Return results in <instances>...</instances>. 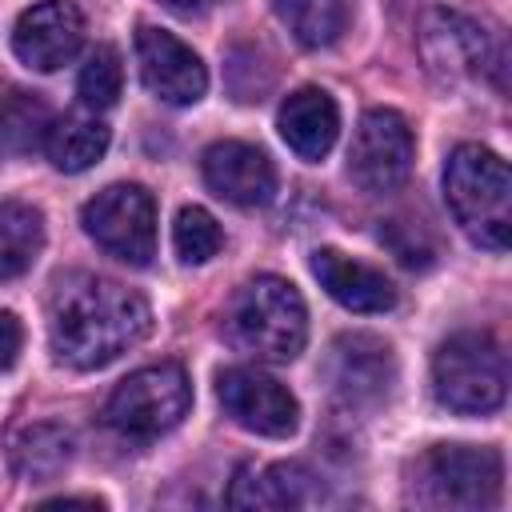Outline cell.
Returning <instances> with one entry per match:
<instances>
[{
    "instance_id": "obj_12",
    "label": "cell",
    "mask_w": 512,
    "mask_h": 512,
    "mask_svg": "<svg viewBox=\"0 0 512 512\" xmlns=\"http://www.w3.org/2000/svg\"><path fill=\"white\" fill-rule=\"evenodd\" d=\"M136 60H140V80L144 88L172 104V108H188L204 96L208 88V72L200 64V56L172 32L156 28V24H140L136 28Z\"/></svg>"
},
{
    "instance_id": "obj_17",
    "label": "cell",
    "mask_w": 512,
    "mask_h": 512,
    "mask_svg": "<svg viewBox=\"0 0 512 512\" xmlns=\"http://www.w3.org/2000/svg\"><path fill=\"white\" fill-rule=\"evenodd\" d=\"M312 472L304 464H240L228 488L232 508H300L308 504Z\"/></svg>"
},
{
    "instance_id": "obj_15",
    "label": "cell",
    "mask_w": 512,
    "mask_h": 512,
    "mask_svg": "<svg viewBox=\"0 0 512 512\" xmlns=\"http://www.w3.org/2000/svg\"><path fill=\"white\" fill-rule=\"evenodd\" d=\"M308 264H312V276L320 280V288L336 304H344L348 312L376 316V312L396 308V284L380 268H372L364 260H352V256H344L336 248H316Z\"/></svg>"
},
{
    "instance_id": "obj_10",
    "label": "cell",
    "mask_w": 512,
    "mask_h": 512,
    "mask_svg": "<svg viewBox=\"0 0 512 512\" xmlns=\"http://www.w3.org/2000/svg\"><path fill=\"white\" fill-rule=\"evenodd\" d=\"M216 396H220L224 412H228L240 428H248V432H256V436L284 440V436H292L296 424H300V404H296V396H292L280 380H272V376H264V372H256V368H224V372L216 376Z\"/></svg>"
},
{
    "instance_id": "obj_6",
    "label": "cell",
    "mask_w": 512,
    "mask_h": 512,
    "mask_svg": "<svg viewBox=\"0 0 512 512\" xmlns=\"http://www.w3.org/2000/svg\"><path fill=\"white\" fill-rule=\"evenodd\" d=\"M188 404H192L188 372L176 360H160L136 368L116 384V392L104 404V420L128 440H156L184 420Z\"/></svg>"
},
{
    "instance_id": "obj_5",
    "label": "cell",
    "mask_w": 512,
    "mask_h": 512,
    "mask_svg": "<svg viewBox=\"0 0 512 512\" xmlns=\"http://www.w3.org/2000/svg\"><path fill=\"white\" fill-rule=\"evenodd\" d=\"M432 392L456 416H484L504 404L508 364L488 332H456L432 356Z\"/></svg>"
},
{
    "instance_id": "obj_26",
    "label": "cell",
    "mask_w": 512,
    "mask_h": 512,
    "mask_svg": "<svg viewBox=\"0 0 512 512\" xmlns=\"http://www.w3.org/2000/svg\"><path fill=\"white\" fill-rule=\"evenodd\" d=\"M72 504L100 508V500H96V496H56V500H44V508H72Z\"/></svg>"
},
{
    "instance_id": "obj_19",
    "label": "cell",
    "mask_w": 512,
    "mask_h": 512,
    "mask_svg": "<svg viewBox=\"0 0 512 512\" xmlns=\"http://www.w3.org/2000/svg\"><path fill=\"white\" fill-rule=\"evenodd\" d=\"M108 124L92 112H68L60 120H52V132L44 140L52 164L60 172H88L104 152H108Z\"/></svg>"
},
{
    "instance_id": "obj_16",
    "label": "cell",
    "mask_w": 512,
    "mask_h": 512,
    "mask_svg": "<svg viewBox=\"0 0 512 512\" xmlns=\"http://www.w3.org/2000/svg\"><path fill=\"white\" fill-rule=\"evenodd\" d=\"M276 128L284 136V144L300 156V160H320L328 156V148L336 144L340 132V108L324 88H296L276 116Z\"/></svg>"
},
{
    "instance_id": "obj_22",
    "label": "cell",
    "mask_w": 512,
    "mask_h": 512,
    "mask_svg": "<svg viewBox=\"0 0 512 512\" xmlns=\"http://www.w3.org/2000/svg\"><path fill=\"white\" fill-rule=\"evenodd\" d=\"M276 16L304 48H328L348 28L352 0H276Z\"/></svg>"
},
{
    "instance_id": "obj_14",
    "label": "cell",
    "mask_w": 512,
    "mask_h": 512,
    "mask_svg": "<svg viewBox=\"0 0 512 512\" xmlns=\"http://www.w3.org/2000/svg\"><path fill=\"white\" fill-rule=\"evenodd\" d=\"M200 172H204V184L220 200H228L236 208L268 204L272 192H276V168H272V160L256 144H244V140H216L204 152Z\"/></svg>"
},
{
    "instance_id": "obj_8",
    "label": "cell",
    "mask_w": 512,
    "mask_h": 512,
    "mask_svg": "<svg viewBox=\"0 0 512 512\" xmlns=\"http://www.w3.org/2000/svg\"><path fill=\"white\" fill-rule=\"evenodd\" d=\"M416 48H420L424 68L440 84H468V80H480L492 68H500L492 36L472 16L452 12V8H428L420 16Z\"/></svg>"
},
{
    "instance_id": "obj_18",
    "label": "cell",
    "mask_w": 512,
    "mask_h": 512,
    "mask_svg": "<svg viewBox=\"0 0 512 512\" xmlns=\"http://www.w3.org/2000/svg\"><path fill=\"white\" fill-rule=\"evenodd\" d=\"M72 456H76V436L56 420L24 424L8 444V464L28 484L56 480L72 464Z\"/></svg>"
},
{
    "instance_id": "obj_20",
    "label": "cell",
    "mask_w": 512,
    "mask_h": 512,
    "mask_svg": "<svg viewBox=\"0 0 512 512\" xmlns=\"http://www.w3.org/2000/svg\"><path fill=\"white\" fill-rule=\"evenodd\" d=\"M44 248V216L32 204L0 200V280L24 276Z\"/></svg>"
},
{
    "instance_id": "obj_25",
    "label": "cell",
    "mask_w": 512,
    "mask_h": 512,
    "mask_svg": "<svg viewBox=\"0 0 512 512\" xmlns=\"http://www.w3.org/2000/svg\"><path fill=\"white\" fill-rule=\"evenodd\" d=\"M20 344H24V328L12 312H0V372H8L20 356Z\"/></svg>"
},
{
    "instance_id": "obj_24",
    "label": "cell",
    "mask_w": 512,
    "mask_h": 512,
    "mask_svg": "<svg viewBox=\"0 0 512 512\" xmlns=\"http://www.w3.org/2000/svg\"><path fill=\"white\" fill-rule=\"evenodd\" d=\"M172 244H176V256H180L184 264H204V260H212V256L220 252L224 232H220V224H216L212 212H204V208L192 204V208H180V212H176Z\"/></svg>"
},
{
    "instance_id": "obj_11",
    "label": "cell",
    "mask_w": 512,
    "mask_h": 512,
    "mask_svg": "<svg viewBox=\"0 0 512 512\" xmlns=\"http://www.w3.org/2000/svg\"><path fill=\"white\" fill-rule=\"evenodd\" d=\"M328 380L348 408H376L396 384L392 344L372 332H344L328 352Z\"/></svg>"
},
{
    "instance_id": "obj_21",
    "label": "cell",
    "mask_w": 512,
    "mask_h": 512,
    "mask_svg": "<svg viewBox=\"0 0 512 512\" xmlns=\"http://www.w3.org/2000/svg\"><path fill=\"white\" fill-rule=\"evenodd\" d=\"M52 108L40 92H24V88H12L4 100H0V144L8 152H36L44 148L48 132H52Z\"/></svg>"
},
{
    "instance_id": "obj_1",
    "label": "cell",
    "mask_w": 512,
    "mask_h": 512,
    "mask_svg": "<svg viewBox=\"0 0 512 512\" xmlns=\"http://www.w3.org/2000/svg\"><path fill=\"white\" fill-rule=\"evenodd\" d=\"M152 328V308L120 280L76 272L56 284L48 308V340L60 364L92 372L136 348Z\"/></svg>"
},
{
    "instance_id": "obj_2",
    "label": "cell",
    "mask_w": 512,
    "mask_h": 512,
    "mask_svg": "<svg viewBox=\"0 0 512 512\" xmlns=\"http://www.w3.org/2000/svg\"><path fill=\"white\" fill-rule=\"evenodd\" d=\"M228 340L268 364H288L300 356L308 340V308L292 280L284 276H252L236 288L224 312Z\"/></svg>"
},
{
    "instance_id": "obj_7",
    "label": "cell",
    "mask_w": 512,
    "mask_h": 512,
    "mask_svg": "<svg viewBox=\"0 0 512 512\" xmlns=\"http://www.w3.org/2000/svg\"><path fill=\"white\" fill-rule=\"evenodd\" d=\"M84 232L116 260L148 268L156 256V204L140 184H108L80 208Z\"/></svg>"
},
{
    "instance_id": "obj_27",
    "label": "cell",
    "mask_w": 512,
    "mask_h": 512,
    "mask_svg": "<svg viewBox=\"0 0 512 512\" xmlns=\"http://www.w3.org/2000/svg\"><path fill=\"white\" fill-rule=\"evenodd\" d=\"M168 8H176V12H200V8H208V4H216V0H164Z\"/></svg>"
},
{
    "instance_id": "obj_9",
    "label": "cell",
    "mask_w": 512,
    "mask_h": 512,
    "mask_svg": "<svg viewBox=\"0 0 512 512\" xmlns=\"http://www.w3.org/2000/svg\"><path fill=\"white\" fill-rule=\"evenodd\" d=\"M412 156H416V140L408 120L392 108H372L356 124V136L348 148V176L360 192L388 196L408 180Z\"/></svg>"
},
{
    "instance_id": "obj_3",
    "label": "cell",
    "mask_w": 512,
    "mask_h": 512,
    "mask_svg": "<svg viewBox=\"0 0 512 512\" xmlns=\"http://www.w3.org/2000/svg\"><path fill=\"white\" fill-rule=\"evenodd\" d=\"M444 196L464 236L488 252H504L512 236V172L480 144L452 148L444 164Z\"/></svg>"
},
{
    "instance_id": "obj_13",
    "label": "cell",
    "mask_w": 512,
    "mask_h": 512,
    "mask_svg": "<svg viewBox=\"0 0 512 512\" xmlns=\"http://www.w3.org/2000/svg\"><path fill=\"white\" fill-rule=\"evenodd\" d=\"M84 44V16L68 0H40L20 12L12 28V52L36 68V72H56L64 68Z\"/></svg>"
},
{
    "instance_id": "obj_4",
    "label": "cell",
    "mask_w": 512,
    "mask_h": 512,
    "mask_svg": "<svg viewBox=\"0 0 512 512\" xmlns=\"http://www.w3.org/2000/svg\"><path fill=\"white\" fill-rule=\"evenodd\" d=\"M504 460L496 448L476 444H432L416 464L408 492L424 508H456L476 512L500 500Z\"/></svg>"
},
{
    "instance_id": "obj_23",
    "label": "cell",
    "mask_w": 512,
    "mask_h": 512,
    "mask_svg": "<svg viewBox=\"0 0 512 512\" xmlns=\"http://www.w3.org/2000/svg\"><path fill=\"white\" fill-rule=\"evenodd\" d=\"M120 88H124V68H120V52L108 48V44H96L76 76V92H80V104L92 108V112H104L120 100Z\"/></svg>"
}]
</instances>
